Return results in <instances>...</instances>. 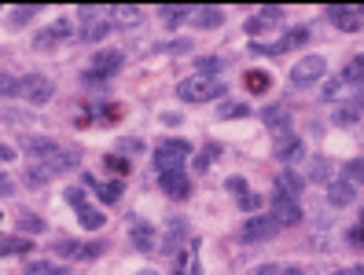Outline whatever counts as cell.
Wrapping results in <instances>:
<instances>
[{
    "instance_id": "6da1fadb",
    "label": "cell",
    "mask_w": 364,
    "mask_h": 275,
    "mask_svg": "<svg viewBox=\"0 0 364 275\" xmlns=\"http://www.w3.org/2000/svg\"><path fill=\"white\" fill-rule=\"evenodd\" d=\"M26 155L33 158V165L41 169V173H48V176L67 173V169L77 165V151H74V147H63V143H55V140H48V136L26 140Z\"/></svg>"
},
{
    "instance_id": "7a4b0ae2",
    "label": "cell",
    "mask_w": 364,
    "mask_h": 275,
    "mask_svg": "<svg viewBox=\"0 0 364 275\" xmlns=\"http://www.w3.org/2000/svg\"><path fill=\"white\" fill-rule=\"evenodd\" d=\"M177 96H181L184 103H213V99H221V96H225V84H221V81H213V77L196 74V77H188V81L177 84Z\"/></svg>"
},
{
    "instance_id": "3957f363",
    "label": "cell",
    "mask_w": 364,
    "mask_h": 275,
    "mask_svg": "<svg viewBox=\"0 0 364 275\" xmlns=\"http://www.w3.org/2000/svg\"><path fill=\"white\" fill-rule=\"evenodd\" d=\"M188 155H191V143H188V140H162V143L155 147L151 162H155L159 176H162V173H173V169H184Z\"/></svg>"
},
{
    "instance_id": "277c9868",
    "label": "cell",
    "mask_w": 364,
    "mask_h": 275,
    "mask_svg": "<svg viewBox=\"0 0 364 275\" xmlns=\"http://www.w3.org/2000/svg\"><path fill=\"white\" fill-rule=\"evenodd\" d=\"M63 198H67V206H70L74 213H77V224H81L85 231L107 228V213H103V209H96L89 198H85V191H81V187H67V195H63Z\"/></svg>"
},
{
    "instance_id": "5b68a950",
    "label": "cell",
    "mask_w": 364,
    "mask_h": 275,
    "mask_svg": "<svg viewBox=\"0 0 364 275\" xmlns=\"http://www.w3.org/2000/svg\"><path fill=\"white\" fill-rule=\"evenodd\" d=\"M324 18L342 33H357V30H364V4L360 8L357 4H328Z\"/></svg>"
},
{
    "instance_id": "8992f818",
    "label": "cell",
    "mask_w": 364,
    "mask_h": 275,
    "mask_svg": "<svg viewBox=\"0 0 364 275\" xmlns=\"http://www.w3.org/2000/svg\"><path fill=\"white\" fill-rule=\"evenodd\" d=\"M306 45H309V30L306 26H294L284 37L269 40V45H250V52H258V55H284V52H298V48H306Z\"/></svg>"
},
{
    "instance_id": "52a82bcc",
    "label": "cell",
    "mask_w": 364,
    "mask_h": 275,
    "mask_svg": "<svg viewBox=\"0 0 364 275\" xmlns=\"http://www.w3.org/2000/svg\"><path fill=\"white\" fill-rule=\"evenodd\" d=\"M324 74H328V59L324 55H302L291 67V81L298 84V89H309V84L324 81Z\"/></svg>"
},
{
    "instance_id": "ba28073f",
    "label": "cell",
    "mask_w": 364,
    "mask_h": 275,
    "mask_svg": "<svg viewBox=\"0 0 364 275\" xmlns=\"http://www.w3.org/2000/svg\"><path fill=\"white\" fill-rule=\"evenodd\" d=\"M70 37H74L70 18H55V23H48L45 30H37V37H33V48H37V52H55L59 45H67Z\"/></svg>"
},
{
    "instance_id": "9c48e42d",
    "label": "cell",
    "mask_w": 364,
    "mask_h": 275,
    "mask_svg": "<svg viewBox=\"0 0 364 275\" xmlns=\"http://www.w3.org/2000/svg\"><path fill=\"white\" fill-rule=\"evenodd\" d=\"M122 62H125V55L114 52V48L96 52L92 62H89V74H85V81H89V84H96V81H111V77L122 70Z\"/></svg>"
},
{
    "instance_id": "30bf717a",
    "label": "cell",
    "mask_w": 364,
    "mask_h": 275,
    "mask_svg": "<svg viewBox=\"0 0 364 275\" xmlns=\"http://www.w3.org/2000/svg\"><path fill=\"white\" fill-rule=\"evenodd\" d=\"M18 96L41 107V103H48L55 96V84L48 77H41V74H26V77H18Z\"/></svg>"
},
{
    "instance_id": "8fae6325",
    "label": "cell",
    "mask_w": 364,
    "mask_h": 275,
    "mask_svg": "<svg viewBox=\"0 0 364 275\" xmlns=\"http://www.w3.org/2000/svg\"><path fill=\"white\" fill-rule=\"evenodd\" d=\"M243 30H247V37H254L258 40L262 33H272V30H284V8H262L258 15L250 18V23H243Z\"/></svg>"
},
{
    "instance_id": "7c38bea8",
    "label": "cell",
    "mask_w": 364,
    "mask_h": 275,
    "mask_svg": "<svg viewBox=\"0 0 364 275\" xmlns=\"http://www.w3.org/2000/svg\"><path fill=\"white\" fill-rule=\"evenodd\" d=\"M306 191V180L302 173H294V169H280V176H276V198H291L298 202Z\"/></svg>"
},
{
    "instance_id": "4fadbf2b",
    "label": "cell",
    "mask_w": 364,
    "mask_h": 275,
    "mask_svg": "<svg viewBox=\"0 0 364 275\" xmlns=\"http://www.w3.org/2000/svg\"><path fill=\"white\" fill-rule=\"evenodd\" d=\"M360 118H364V92H353L350 99H342L338 107L331 111V121L335 125H353Z\"/></svg>"
},
{
    "instance_id": "5bb4252c",
    "label": "cell",
    "mask_w": 364,
    "mask_h": 275,
    "mask_svg": "<svg viewBox=\"0 0 364 275\" xmlns=\"http://www.w3.org/2000/svg\"><path fill=\"white\" fill-rule=\"evenodd\" d=\"M159 187L173 198V202H184L188 195H191V180L184 176V169H173V173H162L159 176Z\"/></svg>"
},
{
    "instance_id": "9a60e30c",
    "label": "cell",
    "mask_w": 364,
    "mask_h": 275,
    "mask_svg": "<svg viewBox=\"0 0 364 275\" xmlns=\"http://www.w3.org/2000/svg\"><path fill=\"white\" fill-rule=\"evenodd\" d=\"M81 180H85V187H92L96 198L107 202V206H114V202L122 198V191H125V184H122V180H96L92 173H85Z\"/></svg>"
},
{
    "instance_id": "2e32d148",
    "label": "cell",
    "mask_w": 364,
    "mask_h": 275,
    "mask_svg": "<svg viewBox=\"0 0 364 275\" xmlns=\"http://www.w3.org/2000/svg\"><path fill=\"white\" fill-rule=\"evenodd\" d=\"M276 235V220L272 217H250L240 231L243 242H262V239H272Z\"/></svg>"
},
{
    "instance_id": "e0dca14e",
    "label": "cell",
    "mask_w": 364,
    "mask_h": 275,
    "mask_svg": "<svg viewBox=\"0 0 364 275\" xmlns=\"http://www.w3.org/2000/svg\"><path fill=\"white\" fill-rule=\"evenodd\" d=\"M269 217L276 220V228H291V224L302 220V206L291 202V198H272V213Z\"/></svg>"
},
{
    "instance_id": "ac0fdd59",
    "label": "cell",
    "mask_w": 364,
    "mask_h": 275,
    "mask_svg": "<svg viewBox=\"0 0 364 275\" xmlns=\"http://www.w3.org/2000/svg\"><path fill=\"white\" fill-rule=\"evenodd\" d=\"M272 155H276V162L291 165V162H298V158H302V140H298V136H291V133H284L280 140H276Z\"/></svg>"
},
{
    "instance_id": "d6986e66",
    "label": "cell",
    "mask_w": 364,
    "mask_h": 275,
    "mask_svg": "<svg viewBox=\"0 0 364 275\" xmlns=\"http://www.w3.org/2000/svg\"><path fill=\"white\" fill-rule=\"evenodd\" d=\"M129 235H133V246H136L140 253H151V249L159 246V231H155L151 224H144V220H133Z\"/></svg>"
},
{
    "instance_id": "ffe728a7",
    "label": "cell",
    "mask_w": 364,
    "mask_h": 275,
    "mask_svg": "<svg viewBox=\"0 0 364 275\" xmlns=\"http://www.w3.org/2000/svg\"><path fill=\"white\" fill-rule=\"evenodd\" d=\"M243 89H247L250 96H265V92L272 89V74H269V70H258V67L247 70V74H243Z\"/></svg>"
},
{
    "instance_id": "44dd1931",
    "label": "cell",
    "mask_w": 364,
    "mask_h": 275,
    "mask_svg": "<svg viewBox=\"0 0 364 275\" xmlns=\"http://www.w3.org/2000/svg\"><path fill=\"white\" fill-rule=\"evenodd\" d=\"M353 198H357V187L350 180H331L328 184V202L331 206H350Z\"/></svg>"
},
{
    "instance_id": "7402d4cb",
    "label": "cell",
    "mask_w": 364,
    "mask_h": 275,
    "mask_svg": "<svg viewBox=\"0 0 364 275\" xmlns=\"http://www.w3.org/2000/svg\"><path fill=\"white\" fill-rule=\"evenodd\" d=\"M196 253H199V242H188V249H177V271L173 275H199Z\"/></svg>"
},
{
    "instance_id": "603a6c76",
    "label": "cell",
    "mask_w": 364,
    "mask_h": 275,
    "mask_svg": "<svg viewBox=\"0 0 364 275\" xmlns=\"http://www.w3.org/2000/svg\"><path fill=\"white\" fill-rule=\"evenodd\" d=\"M111 30H114L111 23H103V18H96V23H85L77 37H81V45H96V40H103Z\"/></svg>"
},
{
    "instance_id": "cb8c5ba5",
    "label": "cell",
    "mask_w": 364,
    "mask_h": 275,
    "mask_svg": "<svg viewBox=\"0 0 364 275\" xmlns=\"http://www.w3.org/2000/svg\"><path fill=\"white\" fill-rule=\"evenodd\" d=\"M37 11H41V4H23V8H11L8 11V26L11 30H23L30 18H37Z\"/></svg>"
},
{
    "instance_id": "d4e9b609",
    "label": "cell",
    "mask_w": 364,
    "mask_h": 275,
    "mask_svg": "<svg viewBox=\"0 0 364 275\" xmlns=\"http://www.w3.org/2000/svg\"><path fill=\"white\" fill-rule=\"evenodd\" d=\"M262 121L269 125V129H276L280 136L287 133V125H291V118H287V111H284V107H265V111H262Z\"/></svg>"
},
{
    "instance_id": "484cf974",
    "label": "cell",
    "mask_w": 364,
    "mask_h": 275,
    "mask_svg": "<svg viewBox=\"0 0 364 275\" xmlns=\"http://www.w3.org/2000/svg\"><path fill=\"white\" fill-rule=\"evenodd\" d=\"M342 81H346L350 89L364 84V52H360V55H353V59L346 62V70H342Z\"/></svg>"
},
{
    "instance_id": "4316f807",
    "label": "cell",
    "mask_w": 364,
    "mask_h": 275,
    "mask_svg": "<svg viewBox=\"0 0 364 275\" xmlns=\"http://www.w3.org/2000/svg\"><path fill=\"white\" fill-rule=\"evenodd\" d=\"M221 23H225V11L221 8H199L196 11V26L199 30H218Z\"/></svg>"
},
{
    "instance_id": "83f0119b",
    "label": "cell",
    "mask_w": 364,
    "mask_h": 275,
    "mask_svg": "<svg viewBox=\"0 0 364 275\" xmlns=\"http://www.w3.org/2000/svg\"><path fill=\"white\" fill-rule=\"evenodd\" d=\"M30 249H33L30 239H15V235L0 239V257H11V253H30Z\"/></svg>"
},
{
    "instance_id": "f1b7e54d",
    "label": "cell",
    "mask_w": 364,
    "mask_h": 275,
    "mask_svg": "<svg viewBox=\"0 0 364 275\" xmlns=\"http://www.w3.org/2000/svg\"><path fill=\"white\" fill-rule=\"evenodd\" d=\"M26 275H67V268H59L52 261H26Z\"/></svg>"
},
{
    "instance_id": "f546056e",
    "label": "cell",
    "mask_w": 364,
    "mask_h": 275,
    "mask_svg": "<svg viewBox=\"0 0 364 275\" xmlns=\"http://www.w3.org/2000/svg\"><path fill=\"white\" fill-rule=\"evenodd\" d=\"M191 8L188 4H166L162 8V18H166V26H181V18H188Z\"/></svg>"
},
{
    "instance_id": "4dcf8cb0",
    "label": "cell",
    "mask_w": 364,
    "mask_h": 275,
    "mask_svg": "<svg viewBox=\"0 0 364 275\" xmlns=\"http://www.w3.org/2000/svg\"><path fill=\"white\" fill-rule=\"evenodd\" d=\"M103 165L114 173V180H122V176H129V158H122V155H107L103 158Z\"/></svg>"
},
{
    "instance_id": "1f68e13d",
    "label": "cell",
    "mask_w": 364,
    "mask_h": 275,
    "mask_svg": "<svg viewBox=\"0 0 364 275\" xmlns=\"http://www.w3.org/2000/svg\"><path fill=\"white\" fill-rule=\"evenodd\" d=\"M81 242H74V239H59L55 246H52V253H55V257H81Z\"/></svg>"
},
{
    "instance_id": "d6a6232c",
    "label": "cell",
    "mask_w": 364,
    "mask_h": 275,
    "mask_svg": "<svg viewBox=\"0 0 364 275\" xmlns=\"http://www.w3.org/2000/svg\"><path fill=\"white\" fill-rule=\"evenodd\" d=\"M218 155H221V147H218V143H206L203 151L196 155V169H199V173H206V169H210V162L218 158Z\"/></svg>"
},
{
    "instance_id": "836d02e7",
    "label": "cell",
    "mask_w": 364,
    "mask_h": 275,
    "mask_svg": "<svg viewBox=\"0 0 364 275\" xmlns=\"http://www.w3.org/2000/svg\"><path fill=\"white\" fill-rule=\"evenodd\" d=\"M309 180H316V184H331V173H328V158H313V169H309Z\"/></svg>"
},
{
    "instance_id": "e575fe53",
    "label": "cell",
    "mask_w": 364,
    "mask_h": 275,
    "mask_svg": "<svg viewBox=\"0 0 364 275\" xmlns=\"http://www.w3.org/2000/svg\"><path fill=\"white\" fill-rule=\"evenodd\" d=\"M18 224H23L26 235H41V231H45V220L33 217V213H18Z\"/></svg>"
},
{
    "instance_id": "d590c367",
    "label": "cell",
    "mask_w": 364,
    "mask_h": 275,
    "mask_svg": "<svg viewBox=\"0 0 364 275\" xmlns=\"http://www.w3.org/2000/svg\"><path fill=\"white\" fill-rule=\"evenodd\" d=\"M346 180L357 187V184H364V158H353V162H346Z\"/></svg>"
},
{
    "instance_id": "8d00e7d4",
    "label": "cell",
    "mask_w": 364,
    "mask_h": 275,
    "mask_svg": "<svg viewBox=\"0 0 364 275\" xmlns=\"http://www.w3.org/2000/svg\"><path fill=\"white\" fill-rule=\"evenodd\" d=\"M247 114H250L247 103H225V107H221V118H225V121H232V118H247Z\"/></svg>"
},
{
    "instance_id": "74e56055",
    "label": "cell",
    "mask_w": 364,
    "mask_h": 275,
    "mask_svg": "<svg viewBox=\"0 0 364 275\" xmlns=\"http://www.w3.org/2000/svg\"><path fill=\"white\" fill-rule=\"evenodd\" d=\"M118 118H122V107H118V103H107L103 114H96V121H103V125H114Z\"/></svg>"
},
{
    "instance_id": "f35d334b",
    "label": "cell",
    "mask_w": 364,
    "mask_h": 275,
    "mask_svg": "<svg viewBox=\"0 0 364 275\" xmlns=\"http://www.w3.org/2000/svg\"><path fill=\"white\" fill-rule=\"evenodd\" d=\"M350 246L364 249V213H360V217H357V224L350 228Z\"/></svg>"
},
{
    "instance_id": "ab89813d",
    "label": "cell",
    "mask_w": 364,
    "mask_h": 275,
    "mask_svg": "<svg viewBox=\"0 0 364 275\" xmlns=\"http://www.w3.org/2000/svg\"><path fill=\"white\" fill-rule=\"evenodd\" d=\"M48 180H52V176H48V173H41L37 165H30V169H26V184H30V187H45Z\"/></svg>"
},
{
    "instance_id": "60d3db41",
    "label": "cell",
    "mask_w": 364,
    "mask_h": 275,
    "mask_svg": "<svg viewBox=\"0 0 364 275\" xmlns=\"http://www.w3.org/2000/svg\"><path fill=\"white\" fill-rule=\"evenodd\" d=\"M114 15L125 18L122 26H136V23H140V8H114Z\"/></svg>"
},
{
    "instance_id": "b9f144b4",
    "label": "cell",
    "mask_w": 364,
    "mask_h": 275,
    "mask_svg": "<svg viewBox=\"0 0 364 275\" xmlns=\"http://www.w3.org/2000/svg\"><path fill=\"white\" fill-rule=\"evenodd\" d=\"M342 89H350V84H346V81H342V77H335V81H328V84H324V99H338V96H342Z\"/></svg>"
},
{
    "instance_id": "7bdbcfd3",
    "label": "cell",
    "mask_w": 364,
    "mask_h": 275,
    "mask_svg": "<svg viewBox=\"0 0 364 275\" xmlns=\"http://www.w3.org/2000/svg\"><path fill=\"white\" fill-rule=\"evenodd\" d=\"M0 96H18V77L0 74Z\"/></svg>"
},
{
    "instance_id": "ee69618b",
    "label": "cell",
    "mask_w": 364,
    "mask_h": 275,
    "mask_svg": "<svg viewBox=\"0 0 364 275\" xmlns=\"http://www.w3.org/2000/svg\"><path fill=\"white\" fill-rule=\"evenodd\" d=\"M262 202H265L262 195H243V198H240V209H247V213H258Z\"/></svg>"
},
{
    "instance_id": "f6af8a7d",
    "label": "cell",
    "mask_w": 364,
    "mask_h": 275,
    "mask_svg": "<svg viewBox=\"0 0 364 275\" xmlns=\"http://www.w3.org/2000/svg\"><path fill=\"white\" fill-rule=\"evenodd\" d=\"M221 67H225L221 59H210V55H206V59H199V70H203V77H210V74H218Z\"/></svg>"
},
{
    "instance_id": "bcb514c9",
    "label": "cell",
    "mask_w": 364,
    "mask_h": 275,
    "mask_svg": "<svg viewBox=\"0 0 364 275\" xmlns=\"http://www.w3.org/2000/svg\"><path fill=\"white\" fill-rule=\"evenodd\" d=\"M228 191H232V195H240V198H243V195H250V191H247V180H243V176H228Z\"/></svg>"
},
{
    "instance_id": "7dc6e473",
    "label": "cell",
    "mask_w": 364,
    "mask_h": 275,
    "mask_svg": "<svg viewBox=\"0 0 364 275\" xmlns=\"http://www.w3.org/2000/svg\"><path fill=\"white\" fill-rule=\"evenodd\" d=\"M11 158H15V147L0 140V162H11Z\"/></svg>"
},
{
    "instance_id": "c3c4849f",
    "label": "cell",
    "mask_w": 364,
    "mask_h": 275,
    "mask_svg": "<svg viewBox=\"0 0 364 275\" xmlns=\"http://www.w3.org/2000/svg\"><path fill=\"white\" fill-rule=\"evenodd\" d=\"M258 275H284V268H276V264H262Z\"/></svg>"
},
{
    "instance_id": "681fc988",
    "label": "cell",
    "mask_w": 364,
    "mask_h": 275,
    "mask_svg": "<svg viewBox=\"0 0 364 275\" xmlns=\"http://www.w3.org/2000/svg\"><path fill=\"white\" fill-rule=\"evenodd\" d=\"M11 191H15V184L8 176H0V195H11Z\"/></svg>"
},
{
    "instance_id": "f907efd6",
    "label": "cell",
    "mask_w": 364,
    "mask_h": 275,
    "mask_svg": "<svg viewBox=\"0 0 364 275\" xmlns=\"http://www.w3.org/2000/svg\"><path fill=\"white\" fill-rule=\"evenodd\" d=\"M335 275H364V268H346V271H335Z\"/></svg>"
},
{
    "instance_id": "816d5d0a",
    "label": "cell",
    "mask_w": 364,
    "mask_h": 275,
    "mask_svg": "<svg viewBox=\"0 0 364 275\" xmlns=\"http://www.w3.org/2000/svg\"><path fill=\"white\" fill-rule=\"evenodd\" d=\"M284 275H306L302 268H284Z\"/></svg>"
},
{
    "instance_id": "f5cc1de1",
    "label": "cell",
    "mask_w": 364,
    "mask_h": 275,
    "mask_svg": "<svg viewBox=\"0 0 364 275\" xmlns=\"http://www.w3.org/2000/svg\"><path fill=\"white\" fill-rule=\"evenodd\" d=\"M136 275H159L155 268H144V271H136Z\"/></svg>"
}]
</instances>
